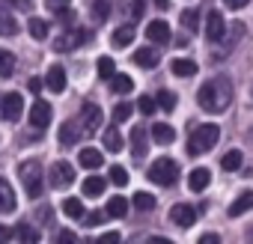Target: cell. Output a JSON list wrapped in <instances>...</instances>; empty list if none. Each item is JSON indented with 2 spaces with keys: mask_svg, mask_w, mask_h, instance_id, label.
<instances>
[{
  "mask_svg": "<svg viewBox=\"0 0 253 244\" xmlns=\"http://www.w3.org/2000/svg\"><path fill=\"white\" fill-rule=\"evenodd\" d=\"M209 182H211V173H209L206 167H194V170L188 173V188H191L194 194L206 191V188H209Z\"/></svg>",
  "mask_w": 253,
  "mask_h": 244,
  "instance_id": "obj_14",
  "label": "cell"
},
{
  "mask_svg": "<svg viewBox=\"0 0 253 244\" xmlns=\"http://www.w3.org/2000/svg\"><path fill=\"white\" fill-rule=\"evenodd\" d=\"M223 36H226V21H223V15L217 9H211L206 15V39L209 42H220Z\"/></svg>",
  "mask_w": 253,
  "mask_h": 244,
  "instance_id": "obj_9",
  "label": "cell"
},
{
  "mask_svg": "<svg viewBox=\"0 0 253 244\" xmlns=\"http://www.w3.org/2000/svg\"><path fill=\"white\" fill-rule=\"evenodd\" d=\"M131 155L140 161V158H146V128L143 125H134L131 128Z\"/></svg>",
  "mask_w": 253,
  "mask_h": 244,
  "instance_id": "obj_16",
  "label": "cell"
},
{
  "mask_svg": "<svg viewBox=\"0 0 253 244\" xmlns=\"http://www.w3.org/2000/svg\"><path fill=\"white\" fill-rule=\"evenodd\" d=\"M143 12H146V3L143 0H128V15L137 21V18H143Z\"/></svg>",
  "mask_w": 253,
  "mask_h": 244,
  "instance_id": "obj_42",
  "label": "cell"
},
{
  "mask_svg": "<svg viewBox=\"0 0 253 244\" xmlns=\"http://www.w3.org/2000/svg\"><path fill=\"white\" fill-rule=\"evenodd\" d=\"M113 75H116L113 60H110V57H101V60H98V78H101V81H110Z\"/></svg>",
  "mask_w": 253,
  "mask_h": 244,
  "instance_id": "obj_37",
  "label": "cell"
},
{
  "mask_svg": "<svg viewBox=\"0 0 253 244\" xmlns=\"http://www.w3.org/2000/svg\"><path fill=\"white\" fill-rule=\"evenodd\" d=\"M125 211H128V200H125V197H110L107 214H110V217H125Z\"/></svg>",
  "mask_w": 253,
  "mask_h": 244,
  "instance_id": "obj_27",
  "label": "cell"
},
{
  "mask_svg": "<svg viewBox=\"0 0 253 244\" xmlns=\"http://www.w3.org/2000/svg\"><path fill=\"white\" fill-rule=\"evenodd\" d=\"M101 220H104V214H101V211H89V214H86V220H84V223H89V226H98V223H101Z\"/></svg>",
  "mask_w": 253,
  "mask_h": 244,
  "instance_id": "obj_44",
  "label": "cell"
},
{
  "mask_svg": "<svg viewBox=\"0 0 253 244\" xmlns=\"http://www.w3.org/2000/svg\"><path fill=\"white\" fill-rule=\"evenodd\" d=\"M152 140H158V143H173V140H176L173 125H167V122H155V125H152Z\"/></svg>",
  "mask_w": 253,
  "mask_h": 244,
  "instance_id": "obj_22",
  "label": "cell"
},
{
  "mask_svg": "<svg viewBox=\"0 0 253 244\" xmlns=\"http://www.w3.org/2000/svg\"><path fill=\"white\" fill-rule=\"evenodd\" d=\"M170 69H173V75H176V78H194V75H197V63H194V60H182V57H179V60H173V63H170Z\"/></svg>",
  "mask_w": 253,
  "mask_h": 244,
  "instance_id": "obj_21",
  "label": "cell"
},
{
  "mask_svg": "<svg viewBox=\"0 0 253 244\" xmlns=\"http://www.w3.org/2000/svg\"><path fill=\"white\" fill-rule=\"evenodd\" d=\"M81 134H84V125H81V122H75V119L63 122V125H60V146H75V143L81 140Z\"/></svg>",
  "mask_w": 253,
  "mask_h": 244,
  "instance_id": "obj_12",
  "label": "cell"
},
{
  "mask_svg": "<svg viewBox=\"0 0 253 244\" xmlns=\"http://www.w3.org/2000/svg\"><path fill=\"white\" fill-rule=\"evenodd\" d=\"M197 101H200V107L209 110V113H223V110L229 107V101H232V86H229V81H226V78H211V81H206V83L200 86V92H197Z\"/></svg>",
  "mask_w": 253,
  "mask_h": 244,
  "instance_id": "obj_1",
  "label": "cell"
},
{
  "mask_svg": "<svg viewBox=\"0 0 253 244\" xmlns=\"http://www.w3.org/2000/svg\"><path fill=\"white\" fill-rule=\"evenodd\" d=\"M176 101H179L176 92H170V89H161V92H158V104H161V110H167V113L176 110Z\"/></svg>",
  "mask_w": 253,
  "mask_h": 244,
  "instance_id": "obj_38",
  "label": "cell"
},
{
  "mask_svg": "<svg viewBox=\"0 0 253 244\" xmlns=\"http://www.w3.org/2000/svg\"><path fill=\"white\" fill-rule=\"evenodd\" d=\"M78 164H81V167H86V170H98V167L104 164V158H101V152H98V149H89V146H86V149H81V152H78Z\"/></svg>",
  "mask_w": 253,
  "mask_h": 244,
  "instance_id": "obj_19",
  "label": "cell"
},
{
  "mask_svg": "<svg viewBox=\"0 0 253 244\" xmlns=\"http://www.w3.org/2000/svg\"><path fill=\"white\" fill-rule=\"evenodd\" d=\"M9 238H15V229H9V226H0V244H3V241H9Z\"/></svg>",
  "mask_w": 253,
  "mask_h": 244,
  "instance_id": "obj_45",
  "label": "cell"
},
{
  "mask_svg": "<svg viewBox=\"0 0 253 244\" xmlns=\"http://www.w3.org/2000/svg\"><path fill=\"white\" fill-rule=\"evenodd\" d=\"M24 113V98L18 92H9L0 98V116H3L6 122H18V116Z\"/></svg>",
  "mask_w": 253,
  "mask_h": 244,
  "instance_id": "obj_5",
  "label": "cell"
},
{
  "mask_svg": "<svg viewBox=\"0 0 253 244\" xmlns=\"http://www.w3.org/2000/svg\"><path fill=\"white\" fill-rule=\"evenodd\" d=\"M69 3H72V0H45V6H48L54 15H63V12L69 9Z\"/></svg>",
  "mask_w": 253,
  "mask_h": 244,
  "instance_id": "obj_43",
  "label": "cell"
},
{
  "mask_svg": "<svg viewBox=\"0 0 253 244\" xmlns=\"http://www.w3.org/2000/svg\"><path fill=\"white\" fill-rule=\"evenodd\" d=\"M131 110H134V107H131L128 101H119V104L113 107V122H125V119L131 116Z\"/></svg>",
  "mask_w": 253,
  "mask_h": 244,
  "instance_id": "obj_40",
  "label": "cell"
},
{
  "mask_svg": "<svg viewBox=\"0 0 253 244\" xmlns=\"http://www.w3.org/2000/svg\"><path fill=\"white\" fill-rule=\"evenodd\" d=\"M134 208H140V211H152V208H155V197L146 194V191H137V194H134Z\"/></svg>",
  "mask_w": 253,
  "mask_h": 244,
  "instance_id": "obj_32",
  "label": "cell"
},
{
  "mask_svg": "<svg viewBox=\"0 0 253 244\" xmlns=\"http://www.w3.org/2000/svg\"><path fill=\"white\" fill-rule=\"evenodd\" d=\"M57 241H75V232H69V229L57 232Z\"/></svg>",
  "mask_w": 253,
  "mask_h": 244,
  "instance_id": "obj_50",
  "label": "cell"
},
{
  "mask_svg": "<svg viewBox=\"0 0 253 244\" xmlns=\"http://www.w3.org/2000/svg\"><path fill=\"white\" fill-rule=\"evenodd\" d=\"M27 86H30V92H36V95H39V89H42V81H39V78H30V83H27Z\"/></svg>",
  "mask_w": 253,
  "mask_h": 244,
  "instance_id": "obj_49",
  "label": "cell"
},
{
  "mask_svg": "<svg viewBox=\"0 0 253 244\" xmlns=\"http://www.w3.org/2000/svg\"><path fill=\"white\" fill-rule=\"evenodd\" d=\"M182 27L185 30H197L200 27V9H185L182 12Z\"/></svg>",
  "mask_w": 253,
  "mask_h": 244,
  "instance_id": "obj_36",
  "label": "cell"
},
{
  "mask_svg": "<svg viewBox=\"0 0 253 244\" xmlns=\"http://www.w3.org/2000/svg\"><path fill=\"white\" fill-rule=\"evenodd\" d=\"M104 185H107V182H104L101 176H89V179L84 182V197H101V194H104Z\"/></svg>",
  "mask_w": 253,
  "mask_h": 244,
  "instance_id": "obj_26",
  "label": "cell"
},
{
  "mask_svg": "<svg viewBox=\"0 0 253 244\" xmlns=\"http://www.w3.org/2000/svg\"><path fill=\"white\" fill-rule=\"evenodd\" d=\"M223 3H226L229 9H244V6L250 3V0H223Z\"/></svg>",
  "mask_w": 253,
  "mask_h": 244,
  "instance_id": "obj_46",
  "label": "cell"
},
{
  "mask_svg": "<svg viewBox=\"0 0 253 244\" xmlns=\"http://www.w3.org/2000/svg\"><path fill=\"white\" fill-rule=\"evenodd\" d=\"M48 182H51V188H69L72 182H75V167L72 164H66V161H57L54 167H51V176H48Z\"/></svg>",
  "mask_w": 253,
  "mask_h": 244,
  "instance_id": "obj_6",
  "label": "cell"
},
{
  "mask_svg": "<svg viewBox=\"0 0 253 244\" xmlns=\"http://www.w3.org/2000/svg\"><path fill=\"white\" fill-rule=\"evenodd\" d=\"M15 238H21V241H39V229H33L30 223H18L15 226Z\"/></svg>",
  "mask_w": 253,
  "mask_h": 244,
  "instance_id": "obj_33",
  "label": "cell"
},
{
  "mask_svg": "<svg viewBox=\"0 0 253 244\" xmlns=\"http://www.w3.org/2000/svg\"><path fill=\"white\" fill-rule=\"evenodd\" d=\"M15 33H18L15 18L9 15V9H6V6H0V36H15Z\"/></svg>",
  "mask_w": 253,
  "mask_h": 244,
  "instance_id": "obj_23",
  "label": "cell"
},
{
  "mask_svg": "<svg viewBox=\"0 0 253 244\" xmlns=\"http://www.w3.org/2000/svg\"><path fill=\"white\" fill-rule=\"evenodd\" d=\"M220 167H223L226 173H235V170L241 167V152H238V149H229V152L220 158Z\"/></svg>",
  "mask_w": 253,
  "mask_h": 244,
  "instance_id": "obj_31",
  "label": "cell"
},
{
  "mask_svg": "<svg viewBox=\"0 0 253 244\" xmlns=\"http://www.w3.org/2000/svg\"><path fill=\"white\" fill-rule=\"evenodd\" d=\"M119 238H122L119 232H104V235H101V241H119Z\"/></svg>",
  "mask_w": 253,
  "mask_h": 244,
  "instance_id": "obj_51",
  "label": "cell"
},
{
  "mask_svg": "<svg viewBox=\"0 0 253 244\" xmlns=\"http://www.w3.org/2000/svg\"><path fill=\"white\" fill-rule=\"evenodd\" d=\"M155 6H158L161 12H167V9H170V0H155Z\"/></svg>",
  "mask_w": 253,
  "mask_h": 244,
  "instance_id": "obj_52",
  "label": "cell"
},
{
  "mask_svg": "<svg viewBox=\"0 0 253 244\" xmlns=\"http://www.w3.org/2000/svg\"><path fill=\"white\" fill-rule=\"evenodd\" d=\"M110 182L116 185V188H125V185H128V173H125V167H110Z\"/></svg>",
  "mask_w": 253,
  "mask_h": 244,
  "instance_id": "obj_39",
  "label": "cell"
},
{
  "mask_svg": "<svg viewBox=\"0 0 253 244\" xmlns=\"http://www.w3.org/2000/svg\"><path fill=\"white\" fill-rule=\"evenodd\" d=\"M81 125H84L86 134H92V131L101 128V107H98V104L86 101V104L81 107Z\"/></svg>",
  "mask_w": 253,
  "mask_h": 244,
  "instance_id": "obj_8",
  "label": "cell"
},
{
  "mask_svg": "<svg viewBox=\"0 0 253 244\" xmlns=\"http://www.w3.org/2000/svg\"><path fill=\"white\" fill-rule=\"evenodd\" d=\"M110 89H113L116 95H125V92L134 89V81H131L128 75H113V78H110Z\"/></svg>",
  "mask_w": 253,
  "mask_h": 244,
  "instance_id": "obj_25",
  "label": "cell"
},
{
  "mask_svg": "<svg viewBox=\"0 0 253 244\" xmlns=\"http://www.w3.org/2000/svg\"><path fill=\"white\" fill-rule=\"evenodd\" d=\"M110 3H113V0H95V3H92V18H95V21H107Z\"/></svg>",
  "mask_w": 253,
  "mask_h": 244,
  "instance_id": "obj_35",
  "label": "cell"
},
{
  "mask_svg": "<svg viewBox=\"0 0 253 244\" xmlns=\"http://www.w3.org/2000/svg\"><path fill=\"white\" fill-rule=\"evenodd\" d=\"M158 60H161V54H158L155 48H137V51H134V63H137L140 69H155Z\"/></svg>",
  "mask_w": 253,
  "mask_h": 244,
  "instance_id": "obj_18",
  "label": "cell"
},
{
  "mask_svg": "<svg viewBox=\"0 0 253 244\" xmlns=\"http://www.w3.org/2000/svg\"><path fill=\"white\" fill-rule=\"evenodd\" d=\"M18 176H21V185H24L27 197L39 200V197H42V185H45V176H42L39 161H24V164L18 167Z\"/></svg>",
  "mask_w": 253,
  "mask_h": 244,
  "instance_id": "obj_2",
  "label": "cell"
},
{
  "mask_svg": "<svg viewBox=\"0 0 253 244\" xmlns=\"http://www.w3.org/2000/svg\"><path fill=\"white\" fill-rule=\"evenodd\" d=\"M217 137H220V128L211 125V122H206V125H200V128L191 134V140H188V152H191V155H203V152H209V149L217 143Z\"/></svg>",
  "mask_w": 253,
  "mask_h": 244,
  "instance_id": "obj_3",
  "label": "cell"
},
{
  "mask_svg": "<svg viewBox=\"0 0 253 244\" xmlns=\"http://www.w3.org/2000/svg\"><path fill=\"white\" fill-rule=\"evenodd\" d=\"M253 208V191H241L235 200H232V205H229V217H241L244 211H250Z\"/></svg>",
  "mask_w": 253,
  "mask_h": 244,
  "instance_id": "obj_17",
  "label": "cell"
},
{
  "mask_svg": "<svg viewBox=\"0 0 253 244\" xmlns=\"http://www.w3.org/2000/svg\"><path fill=\"white\" fill-rule=\"evenodd\" d=\"M170 220H173L176 226L188 229V226H194V220H197V211H194L191 205H185V203H176V205L170 208Z\"/></svg>",
  "mask_w": 253,
  "mask_h": 244,
  "instance_id": "obj_11",
  "label": "cell"
},
{
  "mask_svg": "<svg viewBox=\"0 0 253 244\" xmlns=\"http://www.w3.org/2000/svg\"><path fill=\"white\" fill-rule=\"evenodd\" d=\"M176 179H179V164H176L173 158H158V161L149 167V182H155V185H161V188L176 185Z\"/></svg>",
  "mask_w": 253,
  "mask_h": 244,
  "instance_id": "obj_4",
  "label": "cell"
},
{
  "mask_svg": "<svg viewBox=\"0 0 253 244\" xmlns=\"http://www.w3.org/2000/svg\"><path fill=\"white\" fill-rule=\"evenodd\" d=\"M27 30H30V36H33L36 42H42V39H48V21H42V18H30V24H27Z\"/></svg>",
  "mask_w": 253,
  "mask_h": 244,
  "instance_id": "obj_29",
  "label": "cell"
},
{
  "mask_svg": "<svg viewBox=\"0 0 253 244\" xmlns=\"http://www.w3.org/2000/svg\"><path fill=\"white\" fill-rule=\"evenodd\" d=\"M3 3H18L15 9H24V12L30 9V0H3Z\"/></svg>",
  "mask_w": 253,
  "mask_h": 244,
  "instance_id": "obj_48",
  "label": "cell"
},
{
  "mask_svg": "<svg viewBox=\"0 0 253 244\" xmlns=\"http://www.w3.org/2000/svg\"><path fill=\"white\" fill-rule=\"evenodd\" d=\"M220 241V235H214V232H209V235H200V244H217Z\"/></svg>",
  "mask_w": 253,
  "mask_h": 244,
  "instance_id": "obj_47",
  "label": "cell"
},
{
  "mask_svg": "<svg viewBox=\"0 0 253 244\" xmlns=\"http://www.w3.org/2000/svg\"><path fill=\"white\" fill-rule=\"evenodd\" d=\"M15 72V54L0 48V78H9Z\"/></svg>",
  "mask_w": 253,
  "mask_h": 244,
  "instance_id": "obj_28",
  "label": "cell"
},
{
  "mask_svg": "<svg viewBox=\"0 0 253 244\" xmlns=\"http://www.w3.org/2000/svg\"><path fill=\"white\" fill-rule=\"evenodd\" d=\"M63 211H66L69 217H84V203H81L78 197H69V200L63 203Z\"/></svg>",
  "mask_w": 253,
  "mask_h": 244,
  "instance_id": "obj_34",
  "label": "cell"
},
{
  "mask_svg": "<svg viewBox=\"0 0 253 244\" xmlns=\"http://www.w3.org/2000/svg\"><path fill=\"white\" fill-rule=\"evenodd\" d=\"M15 208V191L6 179H0V214H9Z\"/></svg>",
  "mask_w": 253,
  "mask_h": 244,
  "instance_id": "obj_20",
  "label": "cell"
},
{
  "mask_svg": "<svg viewBox=\"0 0 253 244\" xmlns=\"http://www.w3.org/2000/svg\"><path fill=\"white\" fill-rule=\"evenodd\" d=\"M134 42V27L131 24H122L119 30H113V45L116 48H125V45H131Z\"/></svg>",
  "mask_w": 253,
  "mask_h": 244,
  "instance_id": "obj_24",
  "label": "cell"
},
{
  "mask_svg": "<svg viewBox=\"0 0 253 244\" xmlns=\"http://www.w3.org/2000/svg\"><path fill=\"white\" fill-rule=\"evenodd\" d=\"M86 39H89V33L78 27V30H69V33H63V36L57 39V45H54V48H57V51H75V48H78V45H84Z\"/></svg>",
  "mask_w": 253,
  "mask_h": 244,
  "instance_id": "obj_10",
  "label": "cell"
},
{
  "mask_svg": "<svg viewBox=\"0 0 253 244\" xmlns=\"http://www.w3.org/2000/svg\"><path fill=\"white\" fill-rule=\"evenodd\" d=\"M45 86L51 92H63L66 89V69L63 66H51L48 75H45Z\"/></svg>",
  "mask_w": 253,
  "mask_h": 244,
  "instance_id": "obj_15",
  "label": "cell"
},
{
  "mask_svg": "<svg viewBox=\"0 0 253 244\" xmlns=\"http://www.w3.org/2000/svg\"><path fill=\"white\" fill-rule=\"evenodd\" d=\"M30 125L36 128V131H45L48 125H51V104L48 101H33V107H30Z\"/></svg>",
  "mask_w": 253,
  "mask_h": 244,
  "instance_id": "obj_7",
  "label": "cell"
},
{
  "mask_svg": "<svg viewBox=\"0 0 253 244\" xmlns=\"http://www.w3.org/2000/svg\"><path fill=\"white\" fill-rule=\"evenodd\" d=\"M137 107H140V113L152 116V113H155V98H152V95H140V98H137Z\"/></svg>",
  "mask_w": 253,
  "mask_h": 244,
  "instance_id": "obj_41",
  "label": "cell"
},
{
  "mask_svg": "<svg viewBox=\"0 0 253 244\" xmlns=\"http://www.w3.org/2000/svg\"><path fill=\"white\" fill-rule=\"evenodd\" d=\"M146 36H149V42H155V45H167L170 42V24L167 21H152L149 27H146Z\"/></svg>",
  "mask_w": 253,
  "mask_h": 244,
  "instance_id": "obj_13",
  "label": "cell"
},
{
  "mask_svg": "<svg viewBox=\"0 0 253 244\" xmlns=\"http://www.w3.org/2000/svg\"><path fill=\"white\" fill-rule=\"evenodd\" d=\"M101 143H104V149H110V152H119V149H122V137H119L116 128H107V131L101 134Z\"/></svg>",
  "mask_w": 253,
  "mask_h": 244,
  "instance_id": "obj_30",
  "label": "cell"
}]
</instances>
